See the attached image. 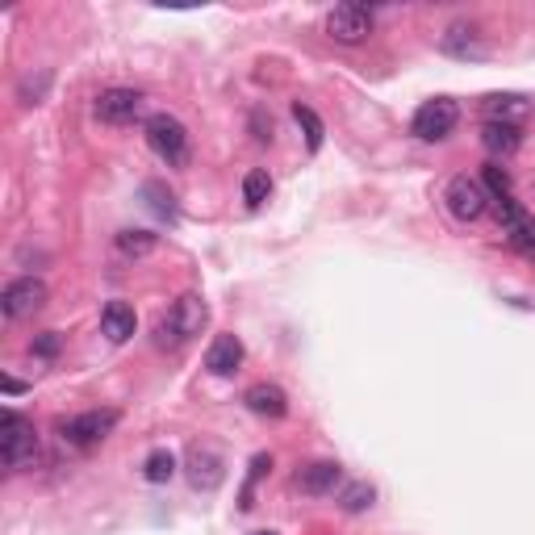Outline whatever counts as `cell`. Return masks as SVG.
I'll list each match as a JSON object with an SVG mask.
<instances>
[{"label": "cell", "mask_w": 535, "mask_h": 535, "mask_svg": "<svg viewBox=\"0 0 535 535\" xmlns=\"http://www.w3.org/2000/svg\"><path fill=\"white\" fill-rule=\"evenodd\" d=\"M205 322H209V306L197 293H184V297L172 301V310L159 318L155 343L159 347H184V343H193L205 331Z\"/></svg>", "instance_id": "cell-1"}, {"label": "cell", "mask_w": 535, "mask_h": 535, "mask_svg": "<svg viewBox=\"0 0 535 535\" xmlns=\"http://www.w3.org/2000/svg\"><path fill=\"white\" fill-rule=\"evenodd\" d=\"M0 456H5L9 469H26V464L38 460L34 423H26V418L13 410H5V418H0Z\"/></svg>", "instance_id": "cell-2"}, {"label": "cell", "mask_w": 535, "mask_h": 535, "mask_svg": "<svg viewBox=\"0 0 535 535\" xmlns=\"http://www.w3.org/2000/svg\"><path fill=\"white\" fill-rule=\"evenodd\" d=\"M147 143L172 168H180L184 159H189V130H184L172 113H155V118L147 122Z\"/></svg>", "instance_id": "cell-3"}, {"label": "cell", "mask_w": 535, "mask_h": 535, "mask_svg": "<svg viewBox=\"0 0 535 535\" xmlns=\"http://www.w3.org/2000/svg\"><path fill=\"white\" fill-rule=\"evenodd\" d=\"M113 427H118V410H88V414H76V418H67V423H59V435L72 448H92V444H101Z\"/></svg>", "instance_id": "cell-4"}, {"label": "cell", "mask_w": 535, "mask_h": 535, "mask_svg": "<svg viewBox=\"0 0 535 535\" xmlns=\"http://www.w3.org/2000/svg\"><path fill=\"white\" fill-rule=\"evenodd\" d=\"M456 122H460V105L452 97H435L414 113V134L423 143H439V138H448L456 130Z\"/></svg>", "instance_id": "cell-5"}, {"label": "cell", "mask_w": 535, "mask_h": 535, "mask_svg": "<svg viewBox=\"0 0 535 535\" xmlns=\"http://www.w3.org/2000/svg\"><path fill=\"white\" fill-rule=\"evenodd\" d=\"M327 34L335 38V42H347V46H356V42H364L368 34H372V13L364 9V5H335L331 13H327Z\"/></svg>", "instance_id": "cell-6"}, {"label": "cell", "mask_w": 535, "mask_h": 535, "mask_svg": "<svg viewBox=\"0 0 535 535\" xmlns=\"http://www.w3.org/2000/svg\"><path fill=\"white\" fill-rule=\"evenodd\" d=\"M46 306V285L34 281V276H21V281H9L5 293H0V310H5V318H26L34 310Z\"/></svg>", "instance_id": "cell-7"}, {"label": "cell", "mask_w": 535, "mask_h": 535, "mask_svg": "<svg viewBox=\"0 0 535 535\" xmlns=\"http://www.w3.org/2000/svg\"><path fill=\"white\" fill-rule=\"evenodd\" d=\"M444 201H448V209H452V218H460V222H477L481 214H485V189L477 180H469V176H452V184H448V193H444Z\"/></svg>", "instance_id": "cell-8"}, {"label": "cell", "mask_w": 535, "mask_h": 535, "mask_svg": "<svg viewBox=\"0 0 535 535\" xmlns=\"http://www.w3.org/2000/svg\"><path fill=\"white\" fill-rule=\"evenodd\" d=\"M138 109H143V97H138L134 88H105L97 97V118L109 122V126H126L138 118Z\"/></svg>", "instance_id": "cell-9"}, {"label": "cell", "mask_w": 535, "mask_h": 535, "mask_svg": "<svg viewBox=\"0 0 535 535\" xmlns=\"http://www.w3.org/2000/svg\"><path fill=\"white\" fill-rule=\"evenodd\" d=\"M498 222H502V235H510V243L535 251V218L515 201V197H502L498 201Z\"/></svg>", "instance_id": "cell-10"}, {"label": "cell", "mask_w": 535, "mask_h": 535, "mask_svg": "<svg viewBox=\"0 0 535 535\" xmlns=\"http://www.w3.org/2000/svg\"><path fill=\"white\" fill-rule=\"evenodd\" d=\"M226 477V460L218 448H193L189 452V481H193V490H218Z\"/></svg>", "instance_id": "cell-11"}, {"label": "cell", "mask_w": 535, "mask_h": 535, "mask_svg": "<svg viewBox=\"0 0 535 535\" xmlns=\"http://www.w3.org/2000/svg\"><path fill=\"white\" fill-rule=\"evenodd\" d=\"M297 490L301 494H331L335 485L343 481V469L335 460H314V464H306V469H297Z\"/></svg>", "instance_id": "cell-12"}, {"label": "cell", "mask_w": 535, "mask_h": 535, "mask_svg": "<svg viewBox=\"0 0 535 535\" xmlns=\"http://www.w3.org/2000/svg\"><path fill=\"white\" fill-rule=\"evenodd\" d=\"M527 113H531V101L519 97V92H494V97H485V122L519 126Z\"/></svg>", "instance_id": "cell-13"}, {"label": "cell", "mask_w": 535, "mask_h": 535, "mask_svg": "<svg viewBox=\"0 0 535 535\" xmlns=\"http://www.w3.org/2000/svg\"><path fill=\"white\" fill-rule=\"evenodd\" d=\"M243 402H247L251 414H260V418H285V414H289L285 389H281V385H268V381L251 385V389L243 393Z\"/></svg>", "instance_id": "cell-14"}, {"label": "cell", "mask_w": 535, "mask_h": 535, "mask_svg": "<svg viewBox=\"0 0 535 535\" xmlns=\"http://www.w3.org/2000/svg\"><path fill=\"white\" fill-rule=\"evenodd\" d=\"M239 364H243V343H239V335H218L214 343H209L205 368L214 372V377H230V372H239Z\"/></svg>", "instance_id": "cell-15"}, {"label": "cell", "mask_w": 535, "mask_h": 535, "mask_svg": "<svg viewBox=\"0 0 535 535\" xmlns=\"http://www.w3.org/2000/svg\"><path fill=\"white\" fill-rule=\"evenodd\" d=\"M439 46H444V55H452V59H485V55H490V51H485V42L477 38V30L464 26V21L448 26V34L439 38Z\"/></svg>", "instance_id": "cell-16"}, {"label": "cell", "mask_w": 535, "mask_h": 535, "mask_svg": "<svg viewBox=\"0 0 535 535\" xmlns=\"http://www.w3.org/2000/svg\"><path fill=\"white\" fill-rule=\"evenodd\" d=\"M134 306H126V301H109V306L101 310V327H105V335L113 339V343H126L130 335H134Z\"/></svg>", "instance_id": "cell-17"}, {"label": "cell", "mask_w": 535, "mask_h": 535, "mask_svg": "<svg viewBox=\"0 0 535 535\" xmlns=\"http://www.w3.org/2000/svg\"><path fill=\"white\" fill-rule=\"evenodd\" d=\"M481 143H485V151L490 155H515L519 151V126H498V122H485V130H481Z\"/></svg>", "instance_id": "cell-18"}, {"label": "cell", "mask_w": 535, "mask_h": 535, "mask_svg": "<svg viewBox=\"0 0 535 535\" xmlns=\"http://www.w3.org/2000/svg\"><path fill=\"white\" fill-rule=\"evenodd\" d=\"M143 477H147L151 485L172 481V477H176V456H172L168 448H155V452L143 460Z\"/></svg>", "instance_id": "cell-19"}, {"label": "cell", "mask_w": 535, "mask_h": 535, "mask_svg": "<svg viewBox=\"0 0 535 535\" xmlns=\"http://www.w3.org/2000/svg\"><path fill=\"white\" fill-rule=\"evenodd\" d=\"M372 485L368 481H352V485H343V494H339V506L347 510V515H360V510H368L372 506Z\"/></svg>", "instance_id": "cell-20"}, {"label": "cell", "mask_w": 535, "mask_h": 535, "mask_svg": "<svg viewBox=\"0 0 535 535\" xmlns=\"http://www.w3.org/2000/svg\"><path fill=\"white\" fill-rule=\"evenodd\" d=\"M155 247H159V239L151 235V230H122V235H118V251L134 255V260H138V255H151Z\"/></svg>", "instance_id": "cell-21"}, {"label": "cell", "mask_w": 535, "mask_h": 535, "mask_svg": "<svg viewBox=\"0 0 535 535\" xmlns=\"http://www.w3.org/2000/svg\"><path fill=\"white\" fill-rule=\"evenodd\" d=\"M293 118H297L301 130H306V147L318 151V147H322V134H327V130H322V118H318V113H314L310 105H301V101L293 105Z\"/></svg>", "instance_id": "cell-22"}, {"label": "cell", "mask_w": 535, "mask_h": 535, "mask_svg": "<svg viewBox=\"0 0 535 535\" xmlns=\"http://www.w3.org/2000/svg\"><path fill=\"white\" fill-rule=\"evenodd\" d=\"M268 193H272V176H268L264 168L247 172V180H243V201L255 209V205H264V201H268Z\"/></svg>", "instance_id": "cell-23"}, {"label": "cell", "mask_w": 535, "mask_h": 535, "mask_svg": "<svg viewBox=\"0 0 535 535\" xmlns=\"http://www.w3.org/2000/svg\"><path fill=\"white\" fill-rule=\"evenodd\" d=\"M143 197H151V209H155L159 218H172V214H176V205H172V193L164 189V184L147 180V184H143Z\"/></svg>", "instance_id": "cell-24"}, {"label": "cell", "mask_w": 535, "mask_h": 535, "mask_svg": "<svg viewBox=\"0 0 535 535\" xmlns=\"http://www.w3.org/2000/svg\"><path fill=\"white\" fill-rule=\"evenodd\" d=\"M59 347H63V335H59V331H42V335L30 343V352L42 356V360H51V356H59Z\"/></svg>", "instance_id": "cell-25"}, {"label": "cell", "mask_w": 535, "mask_h": 535, "mask_svg": "<svg viewBox=\"0 0 535 535\" xmlns=\"http://www.w3.org/2000/svg\"><path fill=\"white\" fill-rule=\"evenodd\" d=\"M485 184H490V193L502 201V197H510V176L502 172V164H485Z\"/></svg>", "instance_id": "cell-26"}, {"label": "cell", "mask_w": 535, "mask_h": 535, "mask_svg": "<svg viewBox=\"0 0 535 535\" xmlns=\"http://www.w3.org/2000/svg\"><path fill=\"white\" fill-rule=\"evenodd\" d=\"M268 469H272V456H255V460H251V477H247V490H243V502H239L243 510H251V485L260 481Z\"/></svg>", "instance_id": "cell-27"}, {"label": "cell", "mask_w": 535, "mask_h": 535, "mask_svg": "<svg viewBox=\"0 0 535 535\" xmlns=\"http://www.w3.org/2000/svg\"><path fill=\"white\" fill-rule=\"evenodd\" d=\"M251 535H281V531H251Z\"/></svg>", "instance_id": "cell-28"}]
</instances>
